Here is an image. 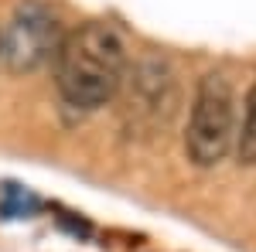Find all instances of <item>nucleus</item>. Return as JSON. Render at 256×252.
<instances>
[{
	"label": "nucleus",
	"instance_id": "1",
	"mask_svg": "<svg viewBox=\"0 0 256 252\" xmlns=\"http://www.w3.org/2000/svg\"><path fill=\"white\" fill-rule=\"evenodd\" d=\"M130 61L126 34L113 20H86L65 31V41L52 61L62 106L76 116L102 109L116 99Z\"/></svg>",
	"mask_w": 256,
	"mask_h": 252
},
{
	"label": "nucleus",
	"instance_id": "2",
	"mask_svg": "<svg viewBox=\"0 0 256 252\" xmlns=\"http://www.w3.org/2000/svg\"><path fill=\"white\" fill-rule=\"evenodd\" d=\"M239 136V92L226 72H208L198 78L188 123H184V154L195 167H218L236 154Z\"/></svg>",
	"mask_w": 256,
	"mask_h": 252
},
{
	"label": "nucleus",
	"instance_id": "3",
	"mask_svg": "<svg viewBox=\"0 0 256 252\" xmlns=\"http://www.w3.org/2000/svg\"><path fill=\"white\" fill-rule=\"evenodd\" d=\"M65 27L55 7L44 0H20L7 24H0V65L10 72H38L58 55Z\"/></svg>",
	"mask_w": 256,
	"mask_h": 252
},
{
	"label": "nucleus",
	"instance_id": "4",
	"mask_svg": "<svg viewBox=\"0 0 256 252\" xmlns=\"http://www.w3.org/2000/svg\"><path fill=\"white\" fill-rule=\"evenodd\" d=\"M116 96H123V119L130 130H158L178 106V82L171 61L160 55H144L130 61Z\"/></svg>",
	"mask_w": 256,
	"mask_h": 252
},
{
	"label": "nucleus",
	"instance_id": "5",
	"mask_svg": "<svg viewBox=\"0 0 256 252\" xmlns=\"http://www.w3.org/2000/svg\"><path fill=\"white\" fill-rule=\"evenodd\" d=\"M236 157L239 164L256 167V82L246 89L239 106V136H236Z\"/></svg>",
	"mask_w": 256,
	"mask_h": 252
}]
</instances>
